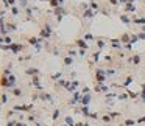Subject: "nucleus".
Returning <instances> with one entry per match:
<instances>
[{
	"label": "nucleus",
	"mask_w": 145,
	"mask_h": 126,
	"mask_svg": "<svg viewBox=\"0 0 145 126\" xmlns=\"http://www.w3.org/2000/svg\"><path fill=\"white\" fill-rule=\"evenodd\" d=\"M75 44L78 45L80 48H83V50H86V48L89 47V45H87V42L84 41V39H76V41H75Z\"/></svg>",
	"instance_id": "obj_1"
},
{
	"label": "nucleus",
	"mask_w": 145,
	"mask_h": 126,
	"mask_svg": "<svg viewBox=\"0 0 145 126\" xmlns=\"http://www.w3.org/2000/svg\"><path fill=\"white\" fill-rule=\"evenodd\" d=\"M128 61H130V62H133L134 65H137L139 62H140V54H133V56H131Z\"/></svg>",
	"instance_id": "obj_2"
},
{
	"label": "nucleus",
	"mask_w": 145,
	"mask_h": 126,
	"mask_svg": "<svg viewBox=\"0 0 145 126\" xmlns=\"http://www.w3.org/2000/svg\"><path fill=\"white\" fill-rule=\"evenodd\" d=\"M125 11H128V12H134V11H136V6H134L131 2H128L126 5H125Z\"/></svg>",
	"instance_id": "obj_3"
},
{
	"label": "nucleus",
	"mask_w": 145,
	"mask_h": 126,
	"mask_svg": "<svg viewBox=\"0 0 145 126\" xmlns=\"http://www.w3.org/2000/svg\"><path fill=\"white\" fill-rule=\"evenodd\" d=\"M89 8H91V10H92V11H94V10H95V12H97V11H98V10H100V5H98V3H97V2H95V0H92V2H91V3H89Z\"/></svg>",
	"instance_id": "obj_4"
},
{
	"label": "nucleus",
	"mask_w": 145,
	"mask_h": 126,
	"mask_svg": "<svg viewBox=\"0 0 145 126\" xmlns=\"http://www.w3.org/2000/svg\"><path fill=\"white\" fill-rule=\"evenodd\" d=\"M111 45H112L114 48H122V42H120V39H112V41H111Z\"/></svg>",
	"instance_id": "obj_5"
},
{
	"label": "nucleus",
	"mask_w": 145,
	"mask_h": 126,
	"mask_svg": "<svg viewBox=\"0 0 145 126\" xmlns=\"http://www.w3.org/2000/svg\"><path fill=\"white\" fill-rule=\"evenodd\" d=\"M97 12H94L92 10H87V11H84V14H83V17H86V19H91V17H94Z\"/></svg>",
	"instance_id": "obj_6"
},
{
	"label": "nucleus",
	"mask_w": 145,
	"mask_h": 126,
	"mask_svg": "<svg viewBox=\"0 0 145 126\" xmlns=\"http://www.w3.org/2000/svg\"><path fill=\"white\" fill-rule=\"evenodd\" d=\"M120 20H122L123 23H126V25L133 22V19H130V17H128V16H126V14H122V16H120Z\"/></svg>",
	"instance_id": "obj_7"
},
{
	"label": "nucleus",
	"mask_w": 145,
	"mask_h": 126,
	"mask_svg": "<svg viewBox=\"0 0 145 126\" xmlns=\"http://www.w3.org/2000/svg\"><path fill=\"white\" fill-rule=\"evenodd\" d=\"M91 101V95H84V96H81V104H84V106H87V103Z\"/></svg>",
	"instance_id": "obj_8"
},
{
	"label": "nucleus",
	"mask_w": 145,
	"mask_h": 126,
	"mask_svg": "<svg viewBox=\"0 0 145 126\" xmlns=\"http://www.w3.org/2000/svg\"><path fill=\"white\" fill-rule=\"evenodd\" d=\"M133 23H144L145 25V17H133Z\"/></svg>",
	"instance_id": "obj_9"
},
{
	"label": "nucleus",
	"mask_w": 145,
	"mask_h": 126,
	"mask_svg": "<svg viewBox=\"0 0 145 126\" xmlns=\"http://www.w3.org/2000/svg\"><path fill=\"white\" fill-rule=\"evenodd\" d=\"M72 62H73V59H72V56H66V58H64V64H66V65H70Z\"/></svg>",
	"instance_id": "obj_10"
},
{
	"label": "nucleus",
	"mask_w": 145,
	"mask_h": 126,
	"mask_svg": "<svg viewBox=\"0 0 145 126\" xmlns=\"http://www.w3.org/2000/svg\"><path fill=\"white\" fill-rule=\"evenodd\" d=\"M100 54H101V53H100V50H98V52H95V53H92V61H95V62H97V61H98V58H100Z\"/></svg>",
	"instance_id": "obj_11"
},
{
	"label": "nucleus",
	"mask_w": 145,
	"mask_h": 126,
	"mask_svg": "<svg viewBox=\"0 0 145 126\" xmlns=\"http://www.w3.org/2000/svg\"><path fill=\"white\" fill-rule=\"evenodd\" d=\"M27 73L28 75H37V73H39V70H37V69H27Z\"/></svg>",
	"instance_id": "obj_12"
},
{
	"label": "nucleus",
	"mask_w": 145,
	"mask_h": 126,
	"mask_svg": "<svg viewBox=\"0 0 145 126\" xmlns=\"http://www.w3.org/2000/svg\"><path fill=\"white\" fill-rule=\"evenodd\" d=\"M3 42H5L6 45H11L12 44V39H11L10 36H5V37H3Z\"/></svg>",
	"instance_id": "obj_13"
},
{
	"label": "nucleus",
	"mask_w": 145,
	"mask_h": 126,
	"mask_svg": "<svg viewBox=\"0 0 145 126\" xmlns=\"http://www.w3.org/2000/svg\"><path fill=\"white\" fill-rule=\"evenodd\" d=\"M97 45H98V48L101 50V48H103L106 44H105V41H103V39H97Z\"/></svg>",
	"instance_id": "obj_14"
},
{
	"label": "nucleus",
	"mask_w": 145,
	"mask_h": 126,
	"mask_svg": "<svg viewBox=\"0 0 145 126\" xmlns=\"http://www.w3.org/2000/svg\"><path fill=\"white\" fill-rule=\"evenodd\" d=\"M11 12H12V16H19V8H17V5L11 8Z\"/></svg>",
	"instance_id": "obj_15"
},
{
	"label": "nucleus",
	"mask_w": 145,
	"mask_h": 126,
	"mask_svg": "<svg viewBox=\"0 0 145 126\" xmlns=\"http://www.w3.org/2000/svg\"><path fill=\"white\" fill-rule=\"evenodd\" d=\"M139 41V36L137 34H131V44H136Z\"/></svg>",
	"instance_id": "obj_16"
},
{
	"label": "nucleus",
	"mask_w": 145,
	"mask_h": 126,
	"mask_svg": "<svg viewBox=\"0 0 145 126\" xmlns=\"http://www.w3.org/2000/svg\"><path fill=\"white\" fill-rule=\"evenodd\" d=\"M52 53L55 54V56H59V54H61V52H59V48H56V47H55V48L52 50Z\"/></svg>",
	"instance_id": "obj_17"
},
{
	"label": "nucleus",
	"mask_w": 145,
	"mask_h": 126,
	"mask_svg": "<svg viewBox=\"0 0 145 126\" xmlns=\"http://www.w3.org/2000/svg\"><path fill=\"white\" fill-rule=\"evenodd\" d=\"M66 123H67V125H70V126L73 125V120H72V117H66Z\"/></svg>",
	"instance_id": "obj_18"
},
{
	"label": "nucleus",
	"mask_w": 145,
	"mask_h": 126,
	"mask_svg": "<svg viewBox=\"0 0 145 126\" xmlns=\"http://www.w3.org/2000/svg\"><path fill=\"white\" fill-rule=\"evenodd\" d=\"M78 54H80V56H86V50L80 48V50H78Z\"/></svg>",
	"instance_id": "obj_19"
},
{
	"label": "nucleus",
	"mask_w": 145,
	"mask_h": 126,
	"mask_svg": "<svg viewBox=\"0 0 145 126\" xmlns=\"http://www.w3.org/2000/svg\"><path fill=\"white\" fill-rule=\"evenodd\" d=\"M58 117H59V111H58V109H56V111H55V112H53V120H56V118H58Z\"/></svg>",
	"instance_id": "obj_20"
},
{
	"label": "nucleus",
	"mask_w": 145,
	"mask_h": 126,
	"mask_svg": "<svg viewBox=\"0 0 145 126\" xmlns=\"http://www.w3.org/2000/svg\"><path fill=\"white\" fill-rule=\"evenodd\" d=\"M103 121H105V123H109V121H111V117H109V115H105V117H103Z\"/></svg>",
	"instance_id": "obj_21"
},
{
	"label": "nucleus",
	"mask_w": 145,
	"mask_h": 126,
	"mask_svg": "<svg viewBox=\"0 0 145 126\" xmlns=\"http://www.w3.org/2000/svg\"><path fill=\"white\" fill-rule=\"evenodd\" d=\"M109 3H111V5H114V6H116V5H119L120 2H119V0H109Z\"/></svg>",
	"instance_id": "obj_22"
},
{
	"label": "nucleus",
	"mask_w": 145,
	"mask_h": 126,
	"mask_svg": "<svg viewBox=\"0 0 145 126\" xmlns=\"http://www.w3.org/2000/svg\"><path fill=\"white\" fill-rule=\"evenodd\" d=\"M83 39H84V41H92V34H86Z\"/></svg>",
	"instance_id": "obj_23"
},
{
	"label": "nucleus",
	"mask_w": 145,
	"mask_h": 126,
	"mask_svg": "<svg viewBox=\"0 0 145 126\" xmlns=\"http://www.w3.org/2000/svg\"><path fill=\"white\" fill-rule=\"evenodd\" d=\"M137 36H139V39H140V41H144V39H145V33H139Z\"/></svg>",
	"instance_id": "obj_24"
},
{
	"label": "nucleus",
	"mask_w": 145,
	"mask_h": 126,
	"mask_svg": "<svg viewBox=\"0 0 145 126\" xmlns=\"http://www.w3.org/2000/svg\"><path fill=\"white\" fill-rule=\"evenodd\" d=\"M128 96H131V98H136L137 94H133V92H128Z\"/></svg>",
	"instance_id": "obj_25"
},
{
	"label": "nucleus",
	"mask_w": 145,
	"mask_h": 126,
	"mask_svg": "<svg viewBox=\"0 0 145 126\" xmlns=\"http://www.w3.org/2000/svg\"><path fill=\"white\" fill-rule=\"evenodd\" d=\"M75 54H76L75 50H69V56H75Z\"/></svg>",
	"instance_id": "obj_26"
},
{
	"label": "nucleus",
	"mask_w": 145,
	"mask_h": 126,
	"mask_svg": "<svg viewBox=\"0 0 145 126\" xmlns=\"http://www.w3.org/2000/svg\"><path fill=\"white\" fill-rule=\"evenodd\" d=\"M14 95H16V96H19V95H22V92H20L19 89H16V90H14Z\"/></svg>",
	"instance_id": "obj_27"
},
{
	"label": "nucleus",
	"mask_w": 145,
	"mask_h": 126,
	"mask_svg": "<svg viewBox=\"0 0 145 126\" xmlns=\"http://www.w3.org/2000/svg\"><path fill=\"white\" fill-rule=\"evenodd\" d=\"M131 125H134V120H126V126H131Z\"/></svg>",
	"instance_id": "obj_28"
},
{
	"label": "nucleus",
	"mask_w": 145,
	"mask_h": 126,
	"mask_svg": "<svg viewBox=\"0 0 145 126\" xmlns=\"http://www.w3.org/2000/svg\"><path fill=\"white\" fill-rule=\"evenodd\" d=\"M2 103H3V104L6 103V95H5V94H3V96H2Z\"/></svg>",
	"instance_id": "obj_29"
},
{
	"label": "nucleus",
	"mask_w": 145,
	"mask_h": 126,
	"mask_svg": "<svg viewBox=\"0 0 145 126\" xmlns=\"http://www.w3.org/2000/svg\"><path fill=\"white\" fill-rule=\"evenodd\" d=\"M59 76H61V73H56V75H53V79H58Z\"/></svg>",
	"instance_id": "obj_30"
},
{
	"label": "nucleus",
	"mask_w": 145,
	"mask_h": 126,
	"mask_svg": "<svg viewBox=\"0 0 145 126\" xmlns=\"http://www.w3.org/2000/svg\"><path fill=\"white\" fill-rule=\"evenodd\" d=\"M58 3H59V5L62 6V5H64V0H58Z\"/></svg>",
	"instance_id": "obj_31"
},
{
	"label": "nucleus",
	"mask_w": 145,
	"mask_h": 126,
	"mask_svg": "<svg viewBox=\"0 0 145 126\" xmlns=\"http://www.w3.org/2000/svg\"><path fill=\"white\" fill-rule=\"evenodd\" d=\"M6 126H14V121H10V123H8Z\"/></svg>",
	"instance_id": "obj_32"
},
{
	"label": "nucleus",
	"mask_w": 145,
	"mask_h": 126,
	"mask_svg": "<svg viewBox=\"0 0 145 126\" xmlns=\"http://www.w3.org/2000/svg\"><path fill=\"white\" fill-rule=\"evenodd\" d=\"M142 100H144V101H145V90L142 92Z\"/></svg>",
	"instance_id": "obj_33"
},
{
	"label": "nucleus",
	"mask_w": 145,
	"mask_h": 126,
	"mask_svg": "<svg viewBox=\"0 0 145 126\" xmlns=\"http://www.w3.org/2000/svg\"><path fill=\"white\" fill-rule=\"evenodd\" d=\"M16 126H25L24 123H16Z\"/></svg>",
	"instance_id": "obj_34"
},
{
	"label": "nucleus",
	"mask_w": 145,
	"mask_h": 126,
	"mask_svg": "<svg viewBox=\"0 0 145 126\" xmlns=\"http://www.w3.org/2000/svg\"><path fill=\"white\" fill-rule=\"evenodd\" d=\"M142 87H144V90H145V84H142Z\"/></svg>",
	"instance_id": "obj_35"
},
{
	"label": "nucleus",
	"mask_w": 145,
	"mask_h": 126,
	"mask_svg": "<svg viewBox=\"0 0 145 126\" xmlns=\"http://www.w3.org/2000/svg\"><path fill=\"white\" fill-rule=\"evenodd\" d=\"M64 126H66V125H64Z\"/></svg>",
	"instance_id": "obj_36"
}]
</instances>
